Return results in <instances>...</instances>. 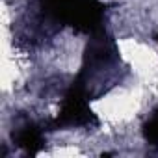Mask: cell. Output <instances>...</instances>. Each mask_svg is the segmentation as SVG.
<instances>
[{"label":"cell","mask_w":158,"mask_h":158,"mask_svg":"<svg viewBox=\"0 0 158 158\" xmlns=\"http://www.w3.org/2000/svg\"><path fill=\"white\" fill-rule=\"evenodd\" d=\"M156 43H158V35H156Z\"/></svg>","instance_id":"4"},{"label":"cell","mask_w":158,"mask_h":158,"mask_svg":"<svg viewBox=\"0 0 158 158\" xmlns=\"http://www.w3.org/2000/svg\"><path fill=\"white\" fill-rule=\"evenodd\" d=\"M11 139H13V143H15L19 149H23V151L28 152V154L39 152V151L43 149V145H45L43 128L37 127L34 121H30V119H26V117L21 119V121L13 127V130H11Z\"/></svg>","instance_id":"2"},{"label":"cell","mask_w":158,"mask_h":158,"mask_svg":"<svg viewBox=\"0 0 158 158\" xmlns=\"http://www.w3.org/2000/svg\"><path fill=\"white\" fill-rule=\"evenodd\" d=\"M89 97L76 80L71 84L61 99L60 112L52 121V128H71V127H93L97 117L89 108Z\"/></svg>","instance_id":"1"},{"label":"cell","mask_w":158,"mask_h":158,"mask_svg":"<svg viewBox=\"0 0 158 158\" xmlns=\"http://www.w3.org/2000/svg\"><path fill=\"white\" fill-rule=\"evenodd\" d=\"M143 138L151 147H158V110H154L143 123Z\"/></svg>","instance_id":"3"}]
</instances>
